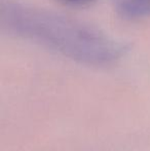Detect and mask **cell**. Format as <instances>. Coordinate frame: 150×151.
<instances>
[{"instance_id": "6da1fadb", "label": "cell", "mask_w": 150, "mask_h": 151, "mask_svg": "<svg viewBox=\"0 0 150 151\" xmlns=\"http://www.w3.org/2000/svg\"><path fill=\"white\" fill-rule=\"evenodd\" d=\"M8 31L90 64H104L121 55L123 44L81 22L40 8L8 4L1 10Z\"/></svg>"}, {"instance_id": "7a4b0ae2", "label": "cell", "mask_w": 150, "mask_h": 151, "mask_svg": "<svg viewBox=\"0 0 150 151\" xmlns=\"http://www.w3.org/2000/svg\"><path fill=\"white\" fill-rule=\"evenodd\" d=\"M114 5L118 14L124 18L150 16V0H114Z\"/></svg>"}, {"instance_id": "3957f363", "label": "cell", "mask_w": 150, "mask_h": 151, "mask_svg": "<svg viewBox=\"0 0 150 151\" xmlns=\"http://www.w3.org/2000/svg\"><path fill=\"white\" fill-rule=\"evenodd\" d=\"M60 1L65 2L67 4H72V5H82V4H86L93 1V0H60Z\"/></svg>"}]
</instances>
